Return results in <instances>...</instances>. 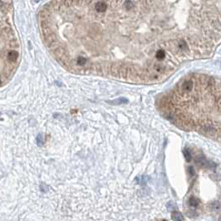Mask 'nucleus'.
Here are the masks:
<instances>
[{"mask_svg":"<svg viewBox=\"0 0 221 221\" xmlns=\"http://www.w3.org/2000/svg\"><path fill=\"white\" fill-rule=\"evenodd\" d=\"M38 22L54 57L71 69L139 81L158 37L148 0H52Z\"/></svg>","mask_w":221,"mask_h":221,"instance_id":"nucleus-1","label":"nucleus"},{"mask_svg":"<svg viewBox=\"0 0 221 221\" xmlns=\"http://www.w3.org/2000/svg\"><path fill=\"white\" fill-rule=\"evenodd\" d=\"M173 63L210 54L221 41V0H148Z\"/></svg>","mask_w":221,"mask_h":221,"instance_id":"nucleus-2","label":"nucleus"},{"mask_svg":"<svg viewBox=\"0 0 221 221\" xmlns=\"http://www.w3.org/2000/svg\"><path fill=\"white\" fill-rule=\"evenodd\" d=\"M1 75L2 82L8 81L19 59V44L13 27V8L12 0H1Z\"/></svg>","mask_w":221,"mask_h":221,"instance_id":"nucleus-3","label":"nucleus"},{"mask_svg":"<svg viewBox=\"0 0 221 221\" xmlns=\"http://www.w3.org/2000/svg\"><path fill=\"white\" fill-rule=\"evenodd\" d=\"M210 210L212 211H215V212H217L219 211L221 209V203L220 201H214L210 204Z\"/></svg>","mask_w":221,"mask_h":221,"instance_id":"nucleus-4","label":"nucleus"},{"mask_svg":"<svg viewBox=\"0 0 221 221\" xmlns=\"http://www.w3.org/2000/svg\"><path fill=\"white\" fill-rule=\"evenodd\" d=\"M200 204V200L198 199H196L194 196H191L189 199V205L191 208H197L198 205Z\"/></svg>","mask_w":221,"mask_h":221,"instance_id":"nucleus-5","label":"nucleus"},{"mask_svg":"<svg viewBox=\"0 0 221 221\" xmlns=\"http://www.w3.org/2000/svg\"><path fill=\"white\" fill-rule=\"evenodd\" d=\"M127 102H128L127 99H126L124 97H121L117 100H114L112 102L113 105H120V104H126V103H127Z\"/></svg>","mask_w":221,"mask_h":221,"instance_id":"nucleus-6","label":"nucleus"},{"mask_svg":"<svg viewBox=\"0 0 221 221\" xmlns=\"http://www.w3.org/2000/svg\"><path fill=\"white\" fill-rule=\"evenodd\" d=\"M172 220H184V218L182 215L179 212H175L172 215Z\"/></svg>","mask_w":221,"mask_h":221,"instance_id":"nucleus-7","label":"nucleus"},{"mask_svg":"<svg viewBox=\"0 0 221 221\" xmlns=\"http://www.w3.org/2000/svg\"><path fill=\"white\" fill-rule=\"evenodd\" d=\"M184 154H185V157L186 161H190V160H191V154H190L189 150H188V149H185V150L184 151Z\"/></svg>","mask_w":221,"mask_h":221,"instance_id":"nucleus-8","label":"nucleus"},{"mask_svg":"<svg viewBox=\"0 0 221 221\" xmlns=\"http://www.w3.org/2000/svg\"><path fill=\"white\" fill-rule=\"evenodd\" d=\"M37 142H38V146H43V144L44 143V140H43V135L42 134H39L37 137Z\"/></svg>","mask_w":221,"mask_h":221,"instance_id":"nucleus-9","label":"nucleus"}]
</instances>
